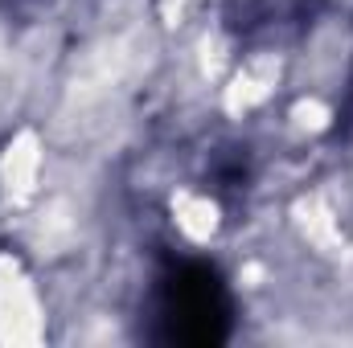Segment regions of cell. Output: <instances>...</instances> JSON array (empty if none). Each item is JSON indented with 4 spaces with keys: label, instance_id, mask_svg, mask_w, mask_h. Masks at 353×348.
Instances as JSON below:
<instances>
[{
    "label": "cell",
    "instance_id": "obj_2",
    "mask_svg": "<svg viewBox=\"0 0 353 348\" xmlns=\"http://www.w3.org/2000/svg\"><path fill=\"white\" fill-rule=\"evenodd\" d=\"M329 0H226L222 25L239 50H283L304 41Z\"/></svg>",
    "mask_w": 353,
    "mask_h": 348
},
{
    "label": "cell",
    "instance_id": "obj_4",
    "mask_svg": "<svg viewBox=\"0 0 353 348\" xmlns=\"http://www.w3.org/2000/svg\"><path fill=\"white\" fill-rule=\"evenodd\" d=\"M41 0H0V12L4 17H25L29 8H37Z\"/></svg>",
    "mask_w": 353,
    "mask_h": 348
},
{
    "label": "cell",
    "instance_id": "obj_1",
    "mask_svg": "<svg viewBox=\"0 0 353 348\" xmlns=\"http://www.w3.org/2000/svg\"><path fill=\"white\" fill-rule=\"evenodd\" d=\"M148 340L214 348L234 336V291L210 259H165L144 303Z\"/></svg>",
    "mask_w": 353,
    "mask_h": 348
},
{
    "label": "cell",
    "instance_id": "obj_3",
    "mask_svg": "<svg viewBox=\"0 0 353 348\" xmlns=\"http://www.w3.org/2000/svg\"><path fill=\"white\" fill-rule=\"evenodd\" d=\"M205 193L218 201V205H243V197L251 193L255 184V156L247 144H218L205 160V176H201Z\"/></svg>",
    "mask_w": 353,
    "mask_h": 348
}]
</instances>
